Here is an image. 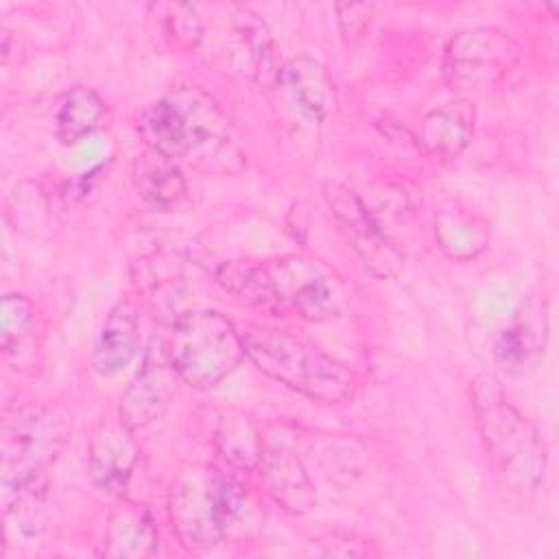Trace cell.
Returning a JSON list of instances; mask_svg holds the SVG:
<instances>
[{
  "mask_svg": "<svg viewBox=\"0 0 559 559\" xmlns=\"http://www.w3.org/2000/svg\"><path fill=\"white\" fill-rule=\"evenodd\" d=\"M245 356L269 378L321 404H343L356 393L354 371L306 341L264 325L240 332Z\"/></svg>",
  "mask_w": 559,
  "mask_h": 559,
  "instance_id": "cell-3",
  "label": "cell"
},
{
  "mask_svg": "<svg viewBox=\"0 0 559 559\" xmlns=\"http://www.w3.org/2000/svg\"><path fill=\"white\" fill-rule=\"evenodd\" d=\"M323 201L362 266L378 280H393L404 269L402 251L391 242L367 203L338 181L323 183Z\"/></svg>",
  "mask_w": 559,
  "mask_h": 559,
  "instance_id": "cell-8",
  "label": "cell"
},
{
  "mask_svg": "<svg viewBox=\"0 0 559 559\" xmlns=\"http://www.w3.org/2000/svg\"><path fill=\"white\" fill-rule=\"evenodd\" d=\"M131 179L138 194L157 210H175L188 199V181L179 164L151 148L133 159Z\"/></svg>",
  "mask_w": 559,
  "mask_h": 559,
  "instance_id": "cell-18",
  "label": "cell"
},
{
  "mask_svg": "<svg viewBox=\"0 0 559 559\" xmlns=\"http://www.w3.org/2000/svg\"><path fill=\"white\" fill-rule=\"evenodd\" d=\"M175 378L177 373L170 365L164 336L153 338L140 369L120 395V421L135 432L159 419Z\"/></svg>",
  "mask_w": 559,
  "mask_h": 559,
  "instance_id": "cell-10",
  "label": "cell"
},
{
  "mask_svg": "<svg viewBox=\"0 0 559 559\" xmlns=\"http://www.w3.org/2000/svg\"><path fill=\"white\" fill-rule=\"evenodd\" d=\"M314 552L323 557H376L378 548L356 533L330 531L314 539Z\"/></svg>",
  "mask_w": 559,
  "mask_h": 559,
  "instance_id": "cell-25",
  "label": "cell"
},
{
  "mask_svg": "<svg viewBox=\"0 0 559 559\" xmlns=\"http://www.w3.org/2000/svg\"><path fill=\"white\" fill-rule=\"evenodd\" d=\"M336 13H338V26L341 33L347 41L356 39L362 35V31L369 24V15H371V7L367 4H336Z\"/></svg>",
  "mask_w": 559,
  "mask_h": 559,
  "instance_id": "cell-26",
  "label": "cell"
},
{
  "mask_svg": "<svg viewBox=\"0 0 559 559\" xmlns=\"http://www.w3.org/2000/svg\"><path fill=\"white\" fill-rule=\"evenodd\" d=\"M548 345L546 299H528L496 334L493 358L511 376L531 373Z\"/></svg>",
  "mask_w": 559,
  "mask_h": 559,
  "instance_id": "cell-11",
  "label": "cell"
},
{
  "mask_svg": "<svg viewBox=\"0 0 559 559\" xmlns=\"http://www.w3.org/2000/svg\"><path fill=\"white\" fill-rule=\"evenodd\" d=\"M186 131L188 157H214L229 142V122L218 103L201 87H177L170 92Z\"/></svg>",
  "mask_w": 559,
  "mask_h": 559,
  "instance_id": "cell-13",
  "label": "cell"
},
{
  "mask_svg": "<svg viewBox=\"0 0 559 559\" xmlns=\"http://www.w3.org/2000/svg\"><path fill=\"white\" fill-rule=\"evenodd\" d=\"M140 349V323L133 301L120 299L100 325L92 352V365L98 376L114 378L131 365Z\"/></svg>",
  "mask_w": 559,
  "mask_h": 559,
  "instance_id": "cell-15",
  "label": "cell"
},
{
  "mask_svg": "<svg viewBox=\"0 0 559 559\" xmlns=\"http://www.w3.org/2000/svg\"><path fill=\"white\" fill-rule=\"evenodd\" d=\"M225 472L210 465L181 469L168 489L173 533L188 552H207L225 539Z\"/></svg>",
  "mask_w": 559,
  "mask_h": 559,
  "instance_id": "cell-6",
  "label": "cell"
},
{
  "mask_svg": "<svg viewBox=\"0 0 559 559\" xmlns=\"http://www.w3.org/2000/svg\"><path fill=\"white\" fill-rule=\"evenodd\" d=\"M474 421L493 472L518 493L533 491L546 474L548 450L533 421L507 397L500 380L476 373L469 382Z\"/></svg>",
  "mask_w": 559,
  "mask_h": 559,
  "instance_id": "cell-2",
  "label": "cell"
},
{
  "mask_svg": "<svg viewBox=\"0 0 559 559\" xmlns=\"http://www.w3.org/2000/svg\"><path fill=\"white\" fill-rule=\"evenodd\" d=\"M491 227L474 210L459 203L443 205L435 216V236L439 249L459 262L476 258L489 245Z\"/></svg>",
  "mask_w": 559,
  "mask_h": 559,
  "instance_id": "cell-19",
  "label": "cell"
},
{
  "mask_svg": "<svg viewBox=\"0 0 559 559\" xmlns=\"http://www.w3.org/2000/svg\"><path fill=\"white\" fill-rule=\"evenodd\" d=\"M214 443L218 454L231 467L242 472L258 469L262 432H258L255 426L242 413L227 411L221 415L214 430Z\"/></svg>",
  "mask_w": 559,
  "mask_h": 559,
  "instance_id": "cell-22",
  "label": "cell"
},
{
  "mask_svg": "<svg viewBox=\"0 0 559 559\" xmlns=\"http://www.w3.org/2000/svg\"><path fill=\"white\" fill-rule=\"evenodd\" d=\"M282 83L293 103L317 122H323L336 109V90L321 61L308 55L293 57L282 66Z\"/></svg>",
  "mask_w": 559,
  "mask_h": 559,
  "instance_id": "cell-17",
  "label": "cell"
},
{
  "mask_svg": "<svg viewBox=\"0 0 559 559\" xmlns=\"http://www.w3.org/2000/svg\"><path fill=\"white\" fill-rule=\"evenodd\" d=\"M35 328V308L22 293H7L2 297L0 343L4 354H20Z\"/></svg>",
  "mask_w": 559,
  "mask_h": 559,
  "instance_id": "cell-24",
  "label": "cell"
},
{
  "mask_svg": "<svg viewBox=\"0 0 559 559\" xmlns=\"http://www.w3.org/2000/svg\"><path fill=\"white\" fill-rule=\"evenodd\" d=\"M159 24L164 39L175 50L190 52L203 39V22L197 9L188 2H168L159 7Z\"/></svg>",
  "mask_w": 559,
  "mask_h": 559,
  "instance_id": "cell-23",
  "label": "cell"
},
{
  "mask_svg": "<svg viewBox=\"0 0 559 559\" xmlns=\"http://www.w3.org/2000/svg\"><path fill=\"white\" fill-rule=\"evenodd\" d=\"M140 459V448L120 419L118 424H98L87 441V472L103 491H120Z\"/></svg>",
  "mask_w": 559,
  "mask_h": 559,
  "instance_id": "cell-12",
  "label": "cell"
},
{
  "mask_svg": "<svg viewBox=\"0 0 559 559\" xmlns=\"http://www.w3.org/2000/svg\"><path fill=\"white\" fill-rule=\"evenodd\" d=\"M105 116V100L100 94L85 85H74L63 92L52 109L55 135L61 144L70 146L94 133Z\"/></svg>",
  "mask_w": 559,
  "mask_h": 559,
  "instance_id": "cell-20",
  "label": "cell"
},
{
  "mask_svg": "<svg viewBox=\"0 0 559 559\" xmlns=\"http://www.w3.org/2000/svg\"><path fill=\"white\" fill-rule=\"evenodd\" d=\"M159 533L151 511L135 500H120L105 524L103 555L118 559L151 557L157 550Z\"/></svg>",
  "mask_w": 559,
  "mask_h": 559,
  "instance_id": "cell-16",
  "label": "cell"
},
{
  "mask_svg": "<svg viewBox=\"0 0 559 559\" xmlns=\"http://www.w3.org/2000/svg\"><path fill=\"white\" fill-rule=\"evenodd\" d=\"M164 341L177 378L201 391L221 384L245 358L240 332L216 310L177 314Z\"/></svg>",
  "mask_w": 559,
  "mask_h": 559,
  "instance_id": "cell-4",
  "label": "cell"
},
{
  "mask_svg": "<svg viewBox=\"0 0 559 559\" xmlns=\"http://www.w3.org/2000/svg\"><path fill=\"white\" fill-rule=\"evenodd\" d=\"M476 111L465 98L445 103L428 111L421 120L417 144L435 162H450L459 157L474 135Z\"/></svg>",
  "mask_w": 559,
  "mask_h": 559,
  "instance_id": "cell-14",
  "label": "cell"
},
{
  "mask_svg": "<svg viewBox=\"0 0 559 559\" xmlns=\"http://www.w3.org/2000/svg\"><path fill=\"white\" fill-rule=\"evenodd\" d=\"M70 432L66 413L57 406L17 411L2 437V496L48 480V465L61 452Z\"/></svg>",
  "mask_w": 559,
  "mask_h": 559,
  "instance_id": "cell-5",
  "label": "cell"
},
{
  "mask_svg": "<svg viewBox=\"0 0 559 559\" xmlns=\"http://www.w3.org/2000/svg\"><path fill=\"white\" fill-rule=\"evenodd\" d=\"M520 44L491 26L456 33L443 55V79L452 90H487L504 79L520 61Z\"/></svg>",
  "mask_w": 559,
  "mask_h": 559,
  "instance_id": "cell-7",
  "label": "cell"
},
{
  "mask_svg": "<svg viewBox=\"0 0 559 559\" xmlns=\"http://www.w3.org/2000/svg\"><path fill=\"white\" fill-rule=\"evenodd\" d=\"M258 469L271 498L288 513L304 515L317 504V491L297 452V432L286 421H273L262 432Z\"/></svg>",
  "mask_w": 559,
  "mask_h": 559,
  "instance_id": "cell-9",
  "label": "cell"
},
{
  "mask_svg": "<svg viewBox=\"0 0 559 559\" xmlns=\"http://www.w3.org/2000/svg\"><path fill=\"white\" fill-rule=\"evenodd\" d=\"M234 26L249 50V61H251V72L255 83L262 90H273L277 83H282V63H280V55H277V46L271 35V28L255 11L245 7L236 9Z\"/></svg>",
  "mask_w": 559,
  "mask_h": 559,
  "instance_id": "cell-21",
  "label": "cell"
},
{
  "mask_svg": "<svg viewBox=\"0 0 559 559\" xmlns=\"http://www.w3.org/2000/svg\"><path fill=\"white\" fill-rule=\"evenodd\" d=\"M216 282L238 301L275 314L325 321L338 312L330 280L301 255L275 260H229L216 269Z\"/></svg>",
  "mask_w": 559,
  "mask_h": 559,
  "instance_id": "cell-1",
  "label": "cell"
}]
</instances>
